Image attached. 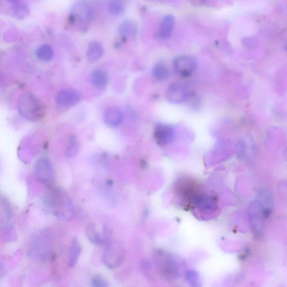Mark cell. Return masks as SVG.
<instances>
[{
	"label": "cell",
	"instance_id": "cell-1",
	"mask_svg": "<svg viewBox=\"0 0 287 287\" xmlns=\"http://www.w3.org/2000/svg\"><path fill=\"white\" fill-rule=\"evenodd\" d=\"M45 201L50 212L58 220L69 221L74 217V205L65 190L60 188L50 190Z\"/></svg>",
	"mask_w": 287,
	"mask_h": 287
},
{
	"label": "cell",
	"instance_id": "cell-2",
	"mask_svg": "<svg viewBox=\"0 0 287 287\" xmlns=\"http://www.w3.org/2000/svg\"><path fill=\"white\" fill-rule=\"evenodd\" d=\"M17 110L26 120L35 122L42 119L45 113L44 104L33 94H22L17 102Z\"/></svg>",
	"mask_w": 287,
	"mask_h": 287
},
{
	"label": "cell",
	"instance_id": "cell-3",
	"mask_svg": "<svg viewBox=\"0 0 287 287\" xmlns=\"http://www.w3.org/2000/svg\"><path fill=\"white\" fill-rule=\"evenodd\" d=\"M155 258L158 270L166 279L174 280L181 277L184 264L175 256L165 251H159Z\"/></svg>",
	"mask_w": 287,
	"mask_h": 287
},
{
	"label": "cell",
	"instance_id": "cell-4",
	"mask_svg": "<svg viewBox=\"0 0 287 287\" xmlns=\"http://www.w3.org/2000/svg\"><path fill=\"white\" fill-rule=\"evenodd\" d=\"M52 237L48 229L40 230L31 238L29 250L30 256L41 260L46 259L51 253Z\"/></svg>",
	"mask_w": 287,
	"mask_h": 287
},
{
	"label": "cell",
	"instance_id": "cell-5",
	"mask_svg": "<svg viewBox=\"0 0 287 287\" xmlns=\"http://www.w3.org/2000/svg\"><path fill=\"white\" fill-rule=\"evenodd\" d=\"M93 17V8L88 2L79 1L73 4L70 19L71 22H76L81 30L88 29Z\"/></svg>",
	"mask_w": 287,
	"mask_h": 287
},
{
	"label": "cell",
	"instance_id": "cell-6",
	"mask_svg": "<svg viewBox=\"0 0 287 287\" xmlns=\"http://www.w3.org/2000/svg\"><path fill=\"white\" fill-rule=\"evenodd\" d=\"M126 250L121 244L111 241L106 245L102 255V262L109 269H116L124 262Z\"/></svg>",
	"mask_w": 287,
	"mask_h": 287
},
{
	"label": "cell",
	"instance_id": "cell-7",
	"mask_svg": "<svg viewBox=\"0 0 287 287\" xmlns=\"http://www.w3.org/2000/svg\"><path fill=\"white\" fill-rule=\"evenodd\" d=\"M1 228L4 239L8 241L14 240L15 232L12 225L13 211L11 205L8 200L3 197L1 200Z\"/></svg>",
	"mask_w": 287,
	"mask_h": 287
},
{
	"label": "cell",
	"instance_id": "cell-8",
	"mask_svg": "<svg viewBox=\"0 0 287 287\" xmlns=\"http://www.w3.org/2000/svg\"><path fill=\"white\" fill-rule=\"evenodd\" d=\"M271 210L264 207L258 200L251 204L249 208V215L250 224L255 235L262 234L264 222L270 216Z\"/></svg>",
	"mask_w": 287,
	"mask_h": 287
},
{
	"label": "cell",
	"instance_id": "cell-9",
	"mask_svg": "<svg viewBox=\"0 0 287 287\" xmlns=\"http://www.w3.org/2000/svg\"><path fill=\"white\" fill-rule=\"evenodd\" d=\"M33 174L36 181L46 186H51L54 181L52 163L47 157H40L35 162Z\"/></svg>",
	"mask_w": 287,
	"mask_h": 287
},
{
	"label": "cell",
	"instance_id": "cell-10",
	"mask_svg": "<svg viewBox=\"0 0 287 287\" xmlns=\"http://www.w3.org/2000/svg\"><path fill=\"white\" fill-rule=\"evenodd\" d=\"M81 93L74 89H63L57 93L56 103L61 108H69L75 105L81 99Z\"/></svg>",
	"mask_w": 287,
	"mask_h": 287
},
{
	"label": "cell",
	"instance_id": "cell-11",
	"mask_svg": "<svg viewBox=\"0 0 287 287\" xmlns=\"http://www.w3.org/2000/svg\"><path fill=\"white\" fill-rule=\"evenodd\" d=\"M166 97L167 101L171 103H181L185 102L189 97L188 89L184 84L173 83L168 87Z\"/></svg>",
	"mask_w": 287,
	"mask_h": 287
},
{
	"label": "cell",
	"instance_id": "cell-12",
	"mask_svg": "<svg viewBox=\"0 0 287 287\" xmlns=\"http://www.w3.org/2000/svg\"><path fill=\"white\" fill-rule=\"evenodd\" d=\"M173 66L179 74L189 76L192 75L197 69V63L192 57L182 56L175 59Z\"/></svg>",
	"mask_w": 287,
	"mask_h": 287
},
{
	"label": "cell",
	"instance_id": "cell-13",
	"mask_svg": "<svg viewBox=\"0 0 287 287\" xmlns=\"http://www.w3.org/2000/svg\"><path fill=\"white\" fill-rule=\"evenodd\" d=\"M10 14L18 19H23L28 16L30 10L29 7L24 1L19 0H10L7 1Z\"/></svg>",
	"mask_w": 287,
	"mask_h": 287
},
{
	"label": "cell",
	"instance_id": "cell-14",
	"mask_svg": "<svg viewBox=\"0 0 287 287\" xmlns=\"http://www.w3.org/2000/svg\"><path fill=\"white\" fill-rule=\"evenodd\" d=\"M175 26V18L172 15H167L163 18L158 30V36L162 39L170 38Z\"/></svg>",
	"mask_w": 287,
	"mask_h": 287
},
{
	"label": "cell",
	"instance_id": "cell-15",
	"mask_svg": "<svg viewBox=\"0 0 287 287\" xmlns=\"http://www.w3.org/2000/svg\"><path fill=\"white\" fill-rule=\"evenodd\" d=\"M103 120L109 126H117L123 120L122 113L119 108L115 107H109L104 113Z\"/></svg>",
	"mask_w": 287,
	"mask_h": 287
},
{
	"label": "cell",
	"instance_id": "cell-16",
	"mask_svg": "<svg viewBox=\"0 0 287 287\" xmlns=\"http://www.w3.org/2000/svg\"><path fill=\"white\" fill-rule=\"evenodd\" d=\"M91 83L98 89L105 88L108 84V75L107 72L101 69L94 70L90 75Z\"/></svg>",
	"mask_w": 287,
	"mask_h": 287
},
{
	"label": "cell",
	"instance_id": "cell-17",
	"mask_svg": "<svg viewBox=\"0 0 287 287\" xmlns=\"http://www.w3.org/2000/svg\"><path fill=\"white\" fill-rule=\"evenodd\" d=\"M104 48L102 44L97 40H93L88 45L86 50V56L90 61H95L103 56Z\"/></svg>",
	"mask_w": 287,
	"mask_h": 287
},
{
	"label": "cell",
	"instance_id": "cell-18",
	"mask_svg": "<svg viewBox=\"0 0 287 287\" xmlns=\"http://www.w3.org/2000/svg\"><path fill=\"white\" fill-rule=\"evenodd\" d=\"M86 238L91 243L98 245L104 244L103 232L102 234L100 233L96 225L94 223H90L85 229Z\"/></svg>",
	"mask_w": 287,
	"mask_h": 287
},
{
	"label": "cell",
	"instance_id": "cell-19",
	"mask_svg": "<svg viewBox=\"0 0 287 287\" xmlns=\"http://www.w3.org/2000/svg\"><path fill=\"white\" fill-rule=\"evenodd\" d=\"M81 252V245L77 238L72 239L70 246L69 253V266L73 267L75 266Z\"/></svg>",
	"mask_w": 287,
	"mask_h": 287
},
{
	"label": "cell",
	"instance_id": "cell-20",
	"mask_svg": "<svg viewBox=\"0 0 287 287\" xmlns=\"http://www.w3.org/2000/svg\"><path fill=\"white\" fill-rule=\"evenodd\" d=\"M35 54L39 60L43 61H49L53 58L54 52L51 45L43 44L36 49Z\"/></svg>",
	"mask_w": 287,
	"mask_h": 287
},
{
	"label": "cell",
	"instance_id": "cell-21",
	"mask_svg": "<svg viewBox=\"0 0 287 287\" xmlns=\"http://www.w3.org/2000/svg\"><path fill=\"white\" fill-rule=\"evenodd\" d=\"M153 76L159 81L166 80L169 76V70L163 63H158L155 65L152 70Z\"/></svg>",
	"mask_w": 287,
	"mask_h": 287
},
{
	"label": "cell",
	"instance_id": "cell-22",
	"mask_svg": "<svg viewBox=\"0 0 287 287\" xmlns=\"http://www.w3.org/2000/svg\"><path fill=\"white\" fill-rule=\"evenodd\" d=\"M185 279L190 287H202V278L197 271H189L186 272Z\"/></svg>",
	"mask_w": 287,
	"mask_h": 287
},
{
	"label": "cell",
	"instance_id": "cell-23",
	"mask_svg": "<svg viewBox=\"0 0 287 287\" xmlns=\"http://www.w3.org/2000/svg\"><path fill=\"white\" fill-rule=\"evenodd\" d=\"M79 150V142L76 136L72 135L68 140L66 148L65 154L68 158H71L76 156Z\"/></svg>",
	"mask_w": 287,
	"mask_h": 287
},
{
	"label": "cell",
	"instance_id": "cell-24",
	"mask_svg": "<svg viewBox=\"0 0 287 287\" xmlns=\"http://www.w3.org/2000/svg\"><path fill=\"white\" fill-rule=\"evenodd\" d=\"M118 32L123 36L133 35L135 34L136 27L133 21L126 20L120 24L118 28Z\"/></svg>",
	"mask_w": 287,
	"mask_h": 287
},
{
	"label": "cell",
	"instance_id": "cell-25",
	"mask_svg": "<svg viewBox=\"0 0 287 287\" xmlns=\"http://www.w3.org/2000/svg\"><path fill=\"white\" fill-rule=\"evenodd\" d=\"M108 10L113 14H120L124 10V6L120 1H111L108 4Z\"/></svg>",
	"mask_w": 287,
	"mask_h": 287
},
{
	"label": "cell",
	"instance_id": "cell-26",
	"mask_svg": "<svg viewBox=\"0 0 287 287\" xmlns=\"http://www.w3.org/2000/svg\"><path fill=\"white\" fill-rule=\"evenodd\" d=\"M92 287H109L107 280L101 275H95L91 280Z\"/></svg>",
	"mask_w": 287,
	"mask_h": 287
}]
</instances>
